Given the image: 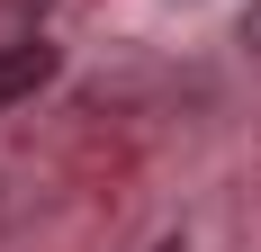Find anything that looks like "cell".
<instances>
[{
	"mask_svg": "<svg viewBox=\"0 0 261 252\" xmlns=\"http://www.w3.org/2000/svg\"><path fill=\"white\" fill-rule=\"evenodd\" d=\"M45 81H54V45H45V36H18V45H0V117H9L18 99H36Z\"/></svg>",
	"mask_w": 261,
	"mask_h": 252,
	"instance_id": "1",
	"label": "cell"
},
{
	"mask_svg": "<svg viewBox=\"0 0 261 252\" xmlns=\"http://www.w3.org/2000/svg\"><path fill=\"white\" fill-rule=\"evenodd\" d=\"M153 252H189V243H180V234H162V243H153Z\"/></svg>",
	"mask_w": 261,
	"mask_h": 252,
	"instance_id": "2",
	"label": "cell"
},
{
	"mask_svg": "<svg viewBox=\"0 0 261 252\" xmlns=\"http://www.w3.org/2000/svg\"><path fill=\"white\" fill-rule=\"evenodd\" d=\"M243 36H252V45H261V9H252V18H243Z\"/></svg>",
	"mask_w": 261,
	"mask_h": 252,
	"instance_id": "3",
	"label": "cell"
}]
</instances>
